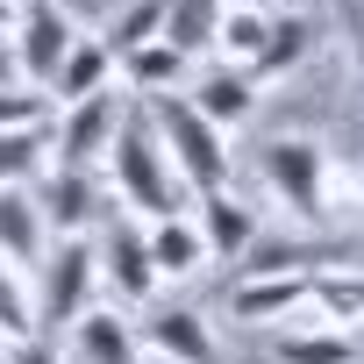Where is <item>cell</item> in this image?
<instances>
[{
  "label": "cell",
  "instance_id": "6da1fadb",
  "mask_svg": "<svg viewBox=\"0 0 364 364\" xmlns=\"http://www.w3.org/2000/svg\"><path fill=\"white\" fill-rule=\"evenodd\" d=\"M107 178H114V200L136 222H164V215L186 208V200H178V171L164 164V143H157V129H150L143 107H122L114 143H107Z\"/></svg>",
  "mask_w": 364,
  "mask_h": 364
},
{
  "label": "cell",
  "instance_id": "7a4b0ae2",
  "mask_svg": "<svg viewBox=\"0 0 364 364\" xmlns=\"http://www.w3.org/2000/svg\"><path fill=\"white\" fill-rule=\"evenodd\" d=\"M257 171H264V186L272 200L300 222V229H328L336 208H328V186H336V157L321 136H272L257 150Z\"/></svg>",
  "mask_w": 364,
  "mask_h": 364
},
{
  "label": "cell",
  "instance_id": "3957f363",
  "mask_svg": "<svg viewBox=\"0 0 364 364\" xmlns=\"http://www.w3.org/2000/svg\"><path fill=\"white\" fill-rule=\"evenodd\" d=\"M143 114H150V129L164 143V164L178 171V186H193V193H222L229 186V136L215 122H200L186 107V93H157Z\"/></svg>",
  "mask_w": 364,
  "mask_h": 364
},
{
  "label": "cell",
  "instance_id": "277c9868",
  "mask_svg": "<svg viewBox=\"0 0 364 364\" xmlns=\"http://www.w3.org/2000/svg\"><path fill=\"white\" fill-rule=\"evenodd\" d=\"M122 107H129V93H114V86H100V93L72 100V107L50 122V157H58L65 171H100V164H107V143H114Z\"/></svg>",
  "mask_w": 364,
  "mask_h": 364
},
{
  "label": "cell",
  "instance_id": "5b68a950",
  "mask_svg": "<svg viewBox=\"0 0 364 364\" xmlns=\"http://www.w3.org/2000/svg\"><path fill=\"white\" fill-rule=\"evenodd\" d=\"M72 43H79V22L58 8V0H29L22 22H15V36H8L22 86H29V93H50V79H58V65H65Z\"/></svg>",
  "mask_w": 364,
  "mask_h": 364
},
{
  "label": "cell",
  "instance_id": "8992f818",
  "mask_svg": "<svg viewBox=\"0 0 364 364\" xmlns=\"http://www.w3.org/2000/svg\"><path fill=\"white\" fill-rule=\"evenodd\" d=\"M93 286H100V264H93V243H86V236H65L58 250H43L36 328H72V321L93 307Z\"/></svg>",
  "mask_w": 364,
  "mask_h": 364
},
{
  "label": "cell",
  "instance_id": "52a82bcc",
  "mask_svg": "<svg viewBox=\"0 0 364 364\" xmlns=\"http://www.w3.org/2000/svg\"><path fill=\"white\" fill-rule=\"evenodd\" d=\"M93 264H100V286H107L122 307H150L157 272H150V250H143V222H136V215H114V222H107V236L93 243Z\"/></svg>",
  "mask_w": 364,
  "mask_h": 364
},
{
  "label": "cell",
  "instance_id": "ba28073f",
  "mask_svg": "<svg viewBox=\"0 0 364 364\" xmlns=\"http://www.w3.org/2000/svg\"><path fill=\"white\" fill-rule=\"evenodd\" d=\"M100 200H107V186H100V171H65V164H50L43 171V193H36V215H43V236H86L93 222H100Z\"/></svg>",
  "mask_w": 364,
  "mask_h": 364
},
{
  "label": "cell",
  "instance_id": "9c48e42d",
  "mask_svg": "<svg viewBox=\"0 0 364 364\" xmlns=\"http://www.w3.org/2000/svg\"><path fill=\"white\" fill-rule=\"evenodd\" d=\"M328 36H321V15H307V8H293V15H272V29H264V50L250 58V86H272V79H293L314 50H321Z\"/></svg>",
  "mask_w": 364,
  "mask_h": 364
},
{
  "label": "cell",
  "instance_id": "30bf717a",
  "mask_svg": "<svg viewBox=\"0 0 364 364\" xmlns=\"http://www.w3.org/2000/svg\"><path fill=\"white\" fill-rule=\"evenodd\" d=\"M136 343H143L157 364H222V343H215V328H208L193 307H164V314H150V321L136 328Z\"/></svg>",
  "mask_w": 364,
  "mask_h": 364
},
{
  "label": "cell",
  "instance_id": "8fae6325",
  "mask_svg": "<svg viewBox=\"0 0 364 364\" xmlns=\"http://www.w3.org/2000/svg\"><path fill=\"white\" fill-rule=\"evenodd\" d=\"M186 107L229 136V129H243V122L257 114V86H250V72H236V65H208V72L186 86Z\"/></svg>",
  "mask_w": 364,
  "mask_h": 364
},
{
  "label": "cell",
  "instance_id": "7c38bea8",
  "mask_svg": "<svg viewBox=\"0 0 364 364\" xmlns=\"http://www.w3.org/2000/svg\"><path fill=\"white\" fill-rule=\"evenodd\" d=\"M43 250H50V236H43L36 193L29 186H0V264L8 272H36Z\"/></svg>",
  "mask_w": 364,
  "mask_h": 364
},
{
  "label": "cell",
  "instance_id": "4fadbf2b",
  "mask_svg": "<svg viewBox=\"0 0 364 364\" xmlns=\"http://www.w3.org/2000/svg\"><path fill=\"white\" fill-rule=\"evenodd\" d=\"M193 229H200V250H208V257H229V264H236V257L257 243V215H250V208H243L229 186H222V193H200Z\"/></svg>",
  "mask_w": 364,
  "mask_h": 364
},
{
  "label": "cell",
  "instance_id": "5bb4252c",
  "mask_svg": "<svg viewBox=\"0 0 364 364\" xmlns=\"http://www.w3.org/2000/svg\"><path fill=\"white\" fill-rule=\"evenodd\" d=\"M143 250H150V272H157V286H164V279H193V272L208 264L193 215H164V222H143Z\"/></svg>",
  "mask_w": 364,
  "mask_h": 364
},
{
  "label": "cell",
  "instance_id": "9a60e30c",
  "mask_svg": "<svg viewBox=\"0 0 364 364\" xmlns=\"http://www.w3.org/2000/svg\"><path fill=\"white\" fill-rule=\"evenodd\" d=\"M222 8L229 0H164V22H157V36L178 50V58H215V29H222Z\"/></svg>",
  "mask_w": 364,
  "mask_h": 364
},
{
  "label": "cell",
  "instance_id": "2e32d148",
  "mask_svg": "<svg viewBox=\"0 0 364 364\" xmlns=\"http://www.w3.org/2000/svg\"><path fill=\"white\" fill-rule=\"evenodd\" d=\"M186 72H193V65L178 58L164 36H157V43H136L129 58H114L122 93H150V100H157V93H178V86H186Z\"/></svg>",
  "mask_w": 364,
  "mask_h": 364
},
{
  "label": "cell",
  "instance_id": "e0dca14e",
  "mask_svg": "<svg viewBox=\"0 0 364 364\" xmlns=\"http://www.w3.org/2000/svg\"><path fill=\"white\" fill-rule=\"evenodd\" d=\"M100 86H114V58H107V43L100 36H79L72 50H65V65H58V79H50V107H72V100H86V93H100Z\"/></svg>",
  "mask_w": 364,
  "mask_h": 364
},
{
  "label": "cell",
  "instance_id": "ac0fdd59",
  "mask_svg": "<svg viewBox=\"0 0 364 364\" xmlns=\"http://www.w3.org/2000/svg\"><path fill=\"white\" fill-rule=\"evenodd\" d=\"M72 357H79V364H136L143 343H136V328H129L114 307H107V314L86 307V314L72 321Z\"/></svg>",
  "mask_w": 364,
  "mask_h": 364
},
{
  "label": "cell",
  "instance_id": "d6986e66",
  "mask_svg": "<svg viewBox=\"0 0 364 364\" xmlns=\"http://www.w3.org/2000/svg\"><path fill=\"white\" fill-rule=\"evenodd\" d=\"M229 314L236 321H293V314H307V279H236Z\"/></svg>",
  "mask_w": 364,
  "mask_h": 364
},
{
  "label": "cell",
  "instance_id": "ffe728a7",
  "mask_svg": "<svg viewBox=\"0 0 364 364\" xmlns=\"http://www.w3.org/2000/svg\"><path fill=\"white\" fill-rule=\"evenodd\" d=\"M307 307L336 328H357L364 321V279L357 264H328V272H307Z\"/></svg>",
  "mask_w": 364,
  "mask_h": 364
},
{
  "label": "cell",
  "instance_id": "44dd1931",
  "mask_svg": "<svg viewBox=\"0 0 364 364\" xmlns=\"http://www.w3.org/2000/svg\"><path fill=\"white\" fill-rule=\"evenodd\" d=\"M272 364H357V328H293L272 343Z\"/></svg>",
  "mask_w": 364,
  "mask_h": 364
},
{
  "label": "cell",
  "instance_id": "7402d4cb",
  "mask_svg": "<svg viewBox=\"0 0 364 364\" xmlns=\"http://www.w3.org/2000/svg\"><path fill=\"white\" fill-rule=\"evenodd\" d=\"M50 171V122L36 129H0V186H29Z\"/></svg>",
  "mask_w": 364,
  "mask_h": 364
},
{
  "label": "cell",
  "instance_id": "603a6c76",
  "mask_svg": "<svg viewBox=\"0 0 364 364\" xmlns=\"http://www.w3.org/2000/svg\"><path fill=\"white\" fill-rule=\"evenodd\" d=\"M264 29H272V8H222V29H215V65L250 72V58L264 50Z\"/></svg>",
  "mask_w": 364,
  "mask_h": 364
},
{
  "label": "cell",
  "instance_id": "cb8c5ba5",
  "mask_svg": "<svg viewBox=\"0 0 364 364\" xmlns=\"http://www.w3.org/2000/svg\"><path fill=\"white\" fill-rule=\"evenodd\" d=\"M157 22H164V0H129V8L107 22V58H129L136 43H157Z\"/></svg>",
  "mask_w": 364,
  "mask_h": 364
},
{
  "label": "cell",
  "instance_id": "d4e9b609",
  "mask_svg": "<svg viewBox=\"0 0 364 364\" xmlns=\"http://www.w3.org/2000/svg\"><path fill=\"white\" fill-rule=\"evenodd\" d=\"M0 336H8V343H29L36 336V300H29L22 272H8V264H0Z\"/></svg>",
  "mask_w": 364,
  "mask_h": 364
},
{
  "label": "cell",
  "instance_id": "484cf974",
  "mask_svg": "<svg viewBox=\"0 0 364 364\" xmlns=\"http://www.w3.org/2000/svg\"><path fill=\"white\" fill-rule=\"evenodd\" d=\"M36 122H50V100L43 93H29V86L0 93V129H36Z\"/></svg>",
  "mask_w": 364,
  "mask_h": 364
},
{
  "label": "cell",
  "instance_id": "4316f807",
  "mask_svg": "<svg viewBox=\"0 0 364 364\" xmlns=\"http://www.w3.org/2000/svg\"><path fill=\"white\" fill-rule=\"evenodd\" d=\"M8 364H58V350L43 343V336H29V343H15V357Z\"/></svg>",
  "mask_w": 364,
  "mask_h": 364
},
{
  "label": "cell",
  "instance_id": "83f0119b",
  "mask_svg": "<svg viewBox=\"0 0 364 364\" xmlns=\"http://www.w3.org/2000/svg\"><path fill=\"white\" fill-rule=\"evenodd\" d=\"M8 86H22V72H15V50H8V36H0V93Z\"/></svg>",
  "mask_w": 364,
  "mask_h": 364
},
{
  "label": "cell",
  "instance_id": "f1b7e54d",
  "mask_svg": "<svg viewBox=\"0 0 364 364\" xmlns=\"http://www.w3.org/2000/svg\"><path fill=\"white\" fill-rule=\"evenodd\" d=\"M15 22H22V8H15V0H0V36H15Z\"/></svg>",
  "mask_w": 364,
  "mask_h": 364
},
{
  "label": "cell",
  "instance_id": "f546056e",
  "mask_svg": "<svg viewBox=\"0 0 364 364\" xmlns=\"http://www.w3.org/2000/svg\"><path fill=\"white\" fill-rule=\"evenodd\" d=\"M229 8H264V0H229Z\"/></svg>",
  "mask_w": 364,
  "mask_h": 364
},
{
  "label": "cell",
  "instance_id": "4dcf8cb0",
  "mask_svg": "<svg viewBox=\"0 0 364 364\" xmlns=\"http://www.w3.org/2000/svg\"><path fill=\"white\" fill-rule=\"evenodd\" d=\"M15 8H29V0H15Z\"/></svg>",
  "mask_w": 364,
  "mask_h": 364
}]
</instances>
